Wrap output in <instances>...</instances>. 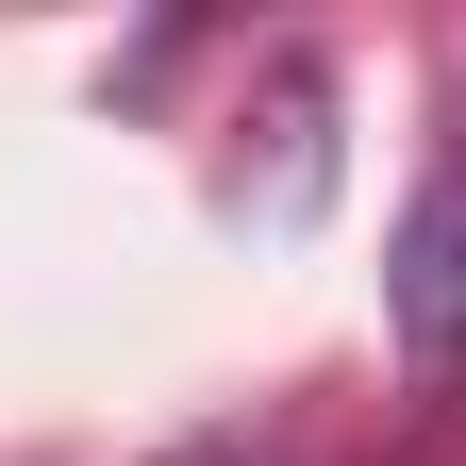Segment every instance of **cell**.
Returning <instances> with one entry per match:
<instances>
[{
	"label": "cell",
	"instance_id": "1",
	"mask_svg": "<svg viewBox=\"0 0 466 466\" xmlns=\"http://www.w3.org/2000/svg\"><path fill=\"white\" fill-rule=\"evenodd\" d=\"M383 300H400V333H417L433 367L466 350V67H450V100H433V167H417V217H400Z\"/></svg>",
	"mask_w": 466,
	"mask_h": 466
}]
</instances>
